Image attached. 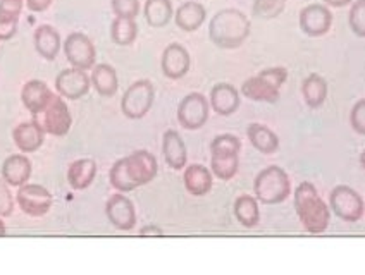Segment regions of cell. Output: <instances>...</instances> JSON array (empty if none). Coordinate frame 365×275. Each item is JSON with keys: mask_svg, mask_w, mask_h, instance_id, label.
<instances>
[{"mask_svg": "<svg viewBox=\"0 0 365 275\" xmlns=\"http://www.w3.org/2000/svg\"><path fill=\"white\" fill-rule=\"evenodd\" d=\"M159 172L157 158L147 150H136L131 155L119 158L112 165L109 181L114 190L121 193H131L136 187L148 185Z\"/></svg>", "mask_w": 365, "mask_h": 275, "instance_id": "1", "label": "cell"}, {"mask_svg": "<svg viewBox=\"0 0 365 275\" xmlns=\"http://www.w3.org/2000/svg\"><path fill=\"white\" fill-rule=\"evenodd\" d=\"M250 19L238 9H222L215 12L209 23V38L215 47L233 50L242 47L250 36Z\"/></svg>", "mask_w": 365, "mask_h": 275, "instance_id": "2", "label": "cell"}, {"mask_svg": "<svg viewBox=\"0 0 365 275\" xmlns=\"http://www.w3.org/2000/svg\"><path fill=\"white\" fill-rule=\"evenodd\" d=\"M294 208L302 226L310 234H322L331 222L329 207L319 197L312 182L304 181L294 191Z\"/></svg>", "mask_w": 365, "mask_h": 275, "instance_id": "3", "label": "cell"}, {"mask_svg": "<svg viewBox=\"0 0 365 275\" xmlns=\"http://www.w3.org/2000/svg\"><path fill=\"white\" fill-rule=\"evenodd\" d=\"M288 79V71L284 68H269L260 71L254 78H248L242 85L243 97L254 102L276 103L281 97V86Z\"/></svg>", "mask_w": 365, "mask_h": 275, "instance_id": "4", "label": "cell"}, {"mask_svg": "<svg viewBox=\"0 0 365 275\" xmlns=\"http://www.w3.org/2000/svg\"><path fill=\"white\" fill-rule=\"evenodd\" d=\"M254 193L264 205H279L292 194L289 176L277 165L260 170L254 182Z\"/></svg>", "mask_w": 365, "mask_h": 275, "instance_id": "5", "label": "cell"}, {"mask_svg": "<svg viewBox=\"0 0 365 275\" xmlns=\"http://www.w3.org/2000/svg\"><path fill=\"white\" fill-rule=\"evenodd\" d=\"M155 98V90L148 79H138L124 91L121 98V112L128 119H143L150 112Z\"/></svg>", "mask_w": 365, "mask_h": 275, "instance_id": "6", "label": "cell"}, {"mask_svg": "<svg viewBox=\"0 0 365 275\" xmlns=\"http://www.w3.org/2000/svg\"><path fill=\"white\" fill-rule=\"evenodd\" d=\"M35 119L38 120L45 133L59 138L68 135L73 126L71 112H69L68 103L64 102L61 95H53L48 105L45 107V110L35 115Z\"/></svg>", "mask_w": 365, "mask_h": 275, "instance_id": "7", "label": "cell"}, {"mask_svg": "<svg viewBox=\"0 0 365 275\" xmlns=\"http://www.w3.org/2000/svg\"><path fill=\"white\" fill-rule=\"evenodd\" d=\"M329 203L336 217H339V219L345 220V222H359L364 217V199L355 190H351L350 186H336L334 190L331 191Z\"/></svg>", "mask_w": 365, "mask_h": 275, "instance_id": "8", "label": "cell"}, {"mask_svg": "<svg viewBox=\"0 0 365 275\" xmlns=\"http://www.w3.org/2000/svg\"><path fill=\"white\" fill-rule=\"evenodd\" d=\"M210 105L202 93H190L178 105V120L188 131H197L209 120Z\"/></svg>", "mask_w": 365, "mask_h": 275, "instance_id": "9", "label": "cell"}, {"mask_svg": "<svg viewBox=\"0 0 365 275\" xmlns=\"http://www.w3.org/2000/svg\"><path fill=\"white\" fill-rule=\"evenodd\" d=\"M64 53L73 68L83 71L93 69L95 61H97V50H95L93 41L85 33H71L64 41Z\"/></svg>", "mask_w": 365, "mask_h": 275, "instance_id": "10", "label": "cell"}, {"mask_svg": "<svg viewBox=\"0 0 365 275\" xmlns=\"http://www.w3.org/2000/svg\"><path fill=\"white\" fill-rule=\"evenodd\" d=\"M18 205L23 214L30 217H43L52 208L53 198L47 187L40 185H23L18 190Z\"/></svg>", "mask_w": 365, "mask_h": 275, "instance_id": "11", "label": "cell"}, {"mask_svg": "<svg viewBox=\"0 0 365 275\" xmlns=\"http://www.w3.org/2000/svg\"><path fill=\"white\" fill-rule=\"evenodd\" d=\"M90 86L91 79L86 74V71L78 68L61 71L56 78V90L62 98L80 100L88 93Z\"/></svg>", "mask_w": 365, "mask_h": 275, "instance_id": "12", "label": "cell"}, {"mask_svg": "<svg viewBox=\"0 0 365 275\" xmlns=\"http://www.w3.org/2000/svg\"><path fill=\"white\" fill-rule=\"evenodd\" d=\"M333 24V14L322 4H310L300 11V30L307 36H324L331 30Z\"/></svg>", "mask_w": 365, "mask_h": 275, "instance_id": "13", "label": "cell"}, {"mask_svg": "<svg viewBox=\"0 0 365 275\" xmlns=\"http://www.w3.org/2000/svg\"><path fill=\"white\" fill-rule=\"evenodd\" d=\"M106 215L109 222L119 231H131L136 226V210L133 202L119 191L106 203Z\"/></svg>", "mask_w": 365, "mask_h": 275, "instance_id": "14", "label": "cell"}, {"mask_svg": "<svg viewBox=\"0 0 365 275\" xmlns=\"http://www.w3.org/2000/svg\"><path fill=\"white\" fill-rule=\"evenodd\" d=\"M190 66H192V57L188 50L180 43H171L164 48L163 59H160V68L165 78L181 79L188 74Z\"/></svg>", "mask_w": 365, "mask_h": 275, "instance_id": "15", "label": "cell"}, {"mask_svg": "<svg viewBox=\"0 0 365 275\" xmlns=\"http://www.w3.org/2000/svg\"><path fill=\"white\" fill-rule=\"evenodd\" d=\"M53 97L52 90L48 88V85L40 79H31L21 90V100H23V105L31 112L33 118L38 115L40 112L45 110V107L48 105Z\"/></svg>", "mask_w": 365, "mask_h": 275, "instance_id": "16", "label": "cell"}, {"mask_svg": "<svg viewBox=\"0 0 365 275\" xmlns=\"http://www.w3.org/2000/svg\"><path fill=\"white\" fill-rule=\"evenodd\" d=\"M12 140L23 153H33L43 145L45 131L38 124V120L33 119L16 126L14 131H12Z\"/></svg>", "mask_w": 365, "mask_h": 275, "instance_id": "17", "label": "cell"}, {"mask_svg": "<svg viewBox=\"0 0 365 275\" xmlns=\"http://www.w3.org/2000/svg\"><path fill=\"white\" fill-rule=\"evenodd\" d=\"M210 107L222 118L233 115L240 107V91L230 83H219L210 90Z\"/></svg>", "mask_w": 365, "mask_h": 275, "instance_id": "18", "label": "cell"}, {"mask_svg": "<svg viewBox=\"0 0 365 275\" xmlns=\"http://www.w3.org/2000/svg\"><path fill=\"white\" fill-rule=\"evenodd\" d=\"M163 153L164 160L169 167L174 170H181L186 167L188 162V152H186V145L182 141L181 135L174 129L164 133L163 136Z\"/></svg>", "mask_w": 365, "mask_h": 275, "instance_id": "19", "label": "cell"}, {"mask_svg": "<svg viewBox=\"0 0 365 275\" xmlns=\"http://www.w3.org/2000/svg\"><path fill=\"white\" fill-rule=\"evenodd\" d=\"M2 177L9 186L19 187L31 177V162L26 155H11L2 164Z\"/></svg>", "mask_w": 365, "mask_h": 275, "instance_id": "20", "label": "cell"}, {"mask_svg": "<svg viewBox=\"0 0 365 275\" xmlns=\"http://www.w3.org/2000/svg\"><path fill=\"white\" fill-rule=\"evenodd\" d=\"M205 18H207L205 7H203L200 2H193V0L181 4V6L178 7V11L174 12L176 26L186 33L197 31L198 28L205 23Z\"/></svg>", "mask_w": 365, "mask_h": 275, "instance_id": "21", "label": "cell"}, {"mask_svg": "<svg viewBox=\"0 0 365 275\" xmlns=\"http://www.w3.org/2000/svg\"><path fill=\"white\" fill-rule=\"evenodd\" d=\"M182 181H185L186 191L192 197H205L207 193H210L214 185L212 172L200 164H192L190 167H186Z\"/></svg>", "mask_w": 365, "mask_h": 275, "instance_id": "22", "label": "cell"}, {"mask_svg": "<svg viewBox=\"0 0 365 275\" xmlns=\"http://www.w3.org/2000/svg\"><path fill=\"white\" fill-rule=\"evenodd\" d=\"M33 41H35V50L38 56L45 61L56 59L62 45L59 31L53 30L51 24H40L33 35Z\"/></svg>", "mask_w": 365, "mask_h": 275, "instance_id": "23", "label": "cell"}, {"mask_svg": "<svg viewBox=\"0 0 365 275\" xmlns=\"http://www.w3.org/2000/svg\"><path fill=\"white\" fill-rule=\"evenodd\" d=\"M91 86L97 91L101 97L110 98L118 93L119 79L115 69L109 64H97L93 66V73H91Z\"/></svg>", "mask_w": 365, "mask_h": 275, "instance_id": "24", "label": "cell"}, {"mask_svg": "<svg viewBox=\"0 0 365 275\" xmlns=\"http://www.w3.org/2000/svg\"><path fill=\"white\" fill-rule=\"evenodd\" d=\"M97 176V164L91 158H81L73 162L68 169V182L73 190H86Z\"/></svg>", "mask_w": 365, "mask_h": 275, "instance_id": "25", "label": "cell"}, {"mask_svg": "<svg viewBox=\"0 0 365 275\" xmlns=\"http://www.w3.org/2000/svg\"><path fill=\"white\" fill-rule=\"evenodd\" d=\"M247 135L252 147L264 155H272L279 150V138L264 124H250L247 129Z\"/></svg>", "mask_w": 365, "mask_h": 275, "instance_id": "26", "label": "cell"}, {"mask_svg": "<svg viewBox=\"0 0 365 275\" xmlns=\"http://www.w3.org/2000/svg\"><path fill=\"white\" fill-rule=\"evenodd\" d=\"M210 167L212 174L221 181H230L236 176L240 167V153L235 152H210Z\"/></svg>", "mask_w": 365, "mask_h": 275, "instance_id": "27", "label": "cell"}, {"mask_svg": "<svg viewBox=\"0 0 365 275\" xmlns=\"http://www.w3.org/2000/svg\"><path fill=\"white\" fill-rule=\"evenodd\" d=\"M302 95L310 108L322 107L327 98V81L319 74H310L302 83Z\"/></svg>", "mask_w": 365, "mask_h": 275, "instance_id": "28", "label": "cell"}, {"mask_svg": "<svg viewBox=\"0 0 365 275\" xmlns=\"http://www.w3.org/2000/svg\"><path fill=\"white\" fill-rule=\"evenodd\" d=\"M235 217L243 227L252 229L260 222V210H259V199L250 194H242L236 198L235 202Z\"/></svg>", "mask_w": 365, "mask_h": 275, "instance_id": "29", "label": "cell"}, {"mask_svg": "<svg viewBox=\"0 0 365 275\" xmlns=\"http://www.w3.org/2000/svg\"><path fill=\"white\" fill-rule=\"evenodd\" d=\"M145 21L152 28H164L168 26L169 21L173 19L174 9L171 0H147L145 2Z\"/></svg>", "mask_w": 365, "mask_h": 275, "instance_id": "30", "label": "cell"}, {"mask_svg": "<svg viewBox=\"0 0 365 275\" xmlns=\"http://www.w3.org/2000/svg\"><path fill=\"white\" fill-rule=\"evenodd\" d=\"M138 36V24L131 18H115L110 24V38L119 47H128Z\"/></svg>", "mask_w": 365, "mask_h": 275, "instance_id": "31", "label": "cell"}, {"mask_svg": "<svg viewBox=\"0 0 365 275\" xmlns=\"http://www.w3.org/2000/svg\"><path fill=\"white\" fill-rule=\"evenodd\" d=\"M286 2L288 0H255L252 11L259 19H276L284 12Z\"/></svg>", "mask_w": 365, "mask_h": 275, "instance_id": "32", "label": "cell"}, {"mask_svg": "<svg viewBox=\"0 0 365 275\" xmlns=\"http://www.w3.org/2000/svg\"><path fill=\"white\" fill-rule=\"evenodd\" d=\"M351 31L360 38H365V0H356L351 4L350 14H348Z\"/></svg>", "mask_w": 365, "mask_h": 275, "instance_id": "33", "label": "cell"}, {"mask_svg": "<svg viewBox=\"0 0 365 275\" xmlns=\"http://www.w3.org/2000/svg\"><path fill=\"white\" fill-rule=\"evenodd\" d=\"M110 7L115 18L136 19L140 14V0H110Z\"/></svg>", "mask_w": 365, "mask_h": 275, "instance_id": "34", "label": "cell"}, {"mask_svg": "<svg viewBox=\"0 0 365 275\" xmlns=\"http://www.w3.org/2000/svg\"><path fill=\"white\" fill-rule=\"evenodd\" d=\"M242 150V141L235 135H219L214 138L210 143V152H235L240 153Z\"/></svg>", "mask_w": 365, "mask_h": 275, "instance_id": "35", "label": "cell"}, {"mask_svg": "<svg viewBox=\"0 0 365 275\" xmlns=\"http://www.w3.org/2000/svg\"><path fill=\"white\" fill-rule=\"evenodd\" d=\"M14 212V198L9 190V185L0 177V217H11Z\"/></svg>", "mask_w": 365, "mask_h": 275, "instance_id": "36", "label": "cell"}, {"mask_svg": "<svg viewBox=\"0 0 365 275\" xmlns=\"http://www.w3.org/2000/svg\"><path fill=\"white\" fill-rule=\"evenodd\" d=\"M350 124L355 133L365 136V98L359 100V102L354 105V108H351Z\"/></svg>", "mask_w": 365, "mask_h": 275, "instance_id": "37", "label": "cell"}, {"mask_svg": "<svg viewBox=\"0 0 365 275\" xmlns=\"http://www.w3.org/2000/svg\"><path fill=\"white\" fill-rule=\"evenodd\" d=\"M23 6L24 0H0V14L12 19H19Z\"/></svg>", "mask_w": 365, "mask_h": 275, "instance_id": "38", "label": "cell"}, {"mask_svg": "<svg viewBox=\"0 0 365 275\" xmlns=\"http://www.w3.org/2000/svg\"><path fill=\"white\" fill-rule=\"evenodd\" d=\"M18 23L19 19H12L0 14V41L11 40L18 33Z\"/></svg>", "mask_w": 365, "mask_h": 275, "instance_id": "39", "label": "cell"}, {"mask_svg": "<svg viewBox=\"0 0 365 275\" xmlns=\"http://www.w3.org/2000/svg\"><path fill=\"white\" fill-rule=\"evenodd\" d=\"M53 0H26V7L31 12H43L51 7Z\"/></svg>", "mask_w": 365, "mask_h": 275, "instance_id": "40", "label": "cell"}, {"mask_svg": "<svg viewBox=\"0 0 365 275\" xmlns=\"http://www.w3.org/2000/svg\"><path fill=\"white\" fill-rule=\"evenodd\" d=\"M164 231L159 226H145L140 229V237H163Z\"/></svg>", "mask_w": 365, "mask_h": 275, "instance_id": "41", "label": "cell"}, {"mask_svg": "<svg viewBox=\"0 0 365 275\" xmlns=\"http://www.w3.org/2000/svg\"><path fill=\"white\" fill-rule=\"evenodd\" d=\"M354 0H324V4L331 7H346L348 4H351Z\"/></svg>", "mask_w": 365, "mask_h": 275, "instance_id": "42", "label": "cell"}, {"mask_svg": "<svg viewBox=\"0 0 365 275\" xmlns=\"http://www.w3.org/2000/svg\"><path fill=\"white\" fill-rule=\"evenodd\" d=\"M6 236V224H4V220L0 219V237Z\"/></svg>", "mask_w": 365, "mask_h": 275, "instance_id": "43", "label": "cell"}, {"mask_svg": "<svg viewBox=\"0 0 365 275\" xmlns=\"http://www.w3.org/2000/svg\"><path fill=\"white\" fill-rule=\"evenodd\" d=\"M360 165L365 169V150L362 152V155H360Z\"/></svg>", "mask_w": 365, "mask_h": 275, "instance_id": "44", "label": "cell"}]
</instances>
